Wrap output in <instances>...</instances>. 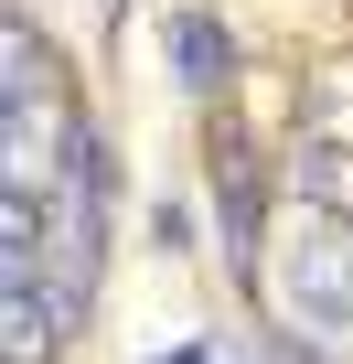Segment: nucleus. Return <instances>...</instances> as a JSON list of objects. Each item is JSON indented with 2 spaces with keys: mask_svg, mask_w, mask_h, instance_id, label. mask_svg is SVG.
I'll use <instances>...</instances> for the list:
<instances>
[{
  "mask_svg": "<svg viewBox=\"0 0 353 364\" xmlns=\"http://www.w3.org/2000/svg\"><path fill=\"white\" fill-rule=\"evenodd\" d=\"M278 300L310 321V332H332V321H353V236H300V257H289V279H278Z\"/></svg>",
  "mask_w": 353,
  "mask_h": 364,
  "instance_id": "1",
  "label": "nucleus"
},
{
  "mask_svg": "<svg viewBox=\"0 0 353 364\" xmlns=\"http://www.w3.org/2000/svg\"><path fill=\"white\" fill-rule=\"evenodd\" d=\"M171 65H183V86H193V97H214V86H225V65H236V43H225L204 11H183V22H171Z\"/></svg>",
  "mask_w": 353,
  "mask_h": 364,
  "instance_id": "2",
  "label": "nucleus"
},
{
  "mask_svg": "<svg viewBox=\"0 0 353 364\" xmlns=\"http://www.w3.org/2000/svg\"><path fill=\"white\" fill-rule=\"evenodd\" d=\"M0 107H22V97H54V54L33 43V22H0Z\"/></svg>",
  "mask_w": 353,
  "mask_h": 364,
  "instance_id": "3",
  "label": "nucleus"
},
{
  "mask_svg": "<svg viewBox=\"0 0 353 364\" xmlns=\"http://www.w3.org/2000/svg\"><path fill=\"white\" fill-rule=\"evenodd\" d=\"M171 364H214V343H193V353H171Z\"/></svg>",
  "mask_w": 353,
  "mask_h": 364,
  "instance_id": "4",
  "label": "nucleus"
}]
</instances>
